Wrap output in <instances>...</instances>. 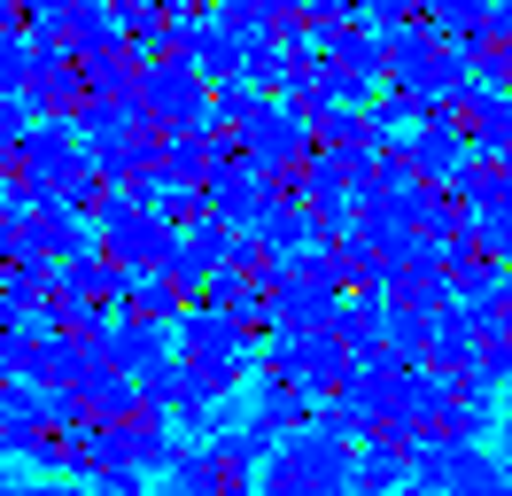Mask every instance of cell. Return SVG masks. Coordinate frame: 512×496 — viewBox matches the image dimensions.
Returning <instances> with one entry per match:
<instances>
[{"instance_id": "1", "label": "cell", "mask_w": 512, "mask_h": 496, "mask_svg": "<svg viewBox=\"0 0 512 496\" xmlns=\"http://www.w3.org/2000/svg\"><path fill=\"white\" fill-rule=\"evenodd\" d=\"M350 489H357V450L326 427L288 434L272 450V465L256 473V496H350Z\"/></svg>"}, {"instance_id": "2", "label": "cell", "mask_w": 512, "mask_h": 496, "mask_svg": "<svg viewBox=\"0 0 512 496\" xmlns=\"http://www.w3.org/2000/svg\"><path fill=\"white\" fill-rule=\"evenodd\" d=\"M179 357H187V365H202L218 388H249L256 372H264V341H256L241 318L194 303L187 318H179Z\"/></svg>"}, {"instance_id": "3", "label": "cell", "mask_w": 512, "mask_h": 496, "mask_svg": "<svg viewBox=\"0 0 512 496\" xmlns=\"http://www.w3.org/2000/svg\"><path fill=\"white\" fill-rule=\"evenodd\" d=\"M264 295H272V326H288V334H334L342 310H350L334 264H280V256H272Z\"/></svg>"}, {"instance_id": "4", "label": "cell", "mask_w": 512, "mask_h": 496, "mask_svg": "<svg viewBox=\"0 0 512 496\" xmlns=\"http://www.w3.org/2000/svg\"><path fill=\"white\" fill-rule=\"evenodd\" d=\"M350 341L342 334H288V326H272L264 334V372H280L288 388H303V396H334L342 380H350Z\"/></svg>"}, {"instance_id": "5", "label": "cell", "mask_w": 512, "mask_h": 496, "mask_svg": "<svg viewBox=\"0 0 512 496\" xmlns=\"http://www.w3.org/2000/svg\"><path fill=\"white\" fill-rule=\"evenodd\" d=\"M16 171L55 202L70 179H86V171H94V140L78 132V117H39L32 132L16 140Z\"/></svg>"}, {"instance_id": "6", "label": "cell", "mask_w": 512, "mask_h": 496, "mask_svg": "<svg viewBox=\"0 0 512 496\" xmlns=\"http://www.w3.org/2000/svg\"><path fill=\"white\" fill-rule=\"evenodd\" d=\"M210 93L218 86H210L187 55H163V62L140 70V101H148V117H156L163 132H202V124H210Z\"/></svg>"}, {"instance_id": "7", "label": "cell", "mask_w": 512, "mask_h": 496, "mask_svg": "<svg viewBox=\"0 0 512 496\" xmlns=\"http://www.w3.org/2000/svg\"><path fill=\"white\" fill-rule=\"evenodd\" d=\"M280 194H288V186H272V179L249 163V155H233V163H218V171L202 179V210L218 217L225 233H256V217L272 210Z\"/></svg>"}, {"instance_id": "8", "label": "cell", "mask_w": 512, "mask_h": 496, "mask_svg": "<svg viewBox=\"0 0 512 496\" xmlns=\"http://www.w3.org/2000/svg\"><path fill=\"white\" fill-rule=\"evenodd\" d=\"M404 155L419 163V179H427V186H458V179H466V163H474L481 148H474V132H466V117H427V124H419V140Z\"/></svg>"}, {"instance_id": "9", "label": "cell", "mask_w": 512, "mask_h": 496, "mask_svg": "<svg viewBox=\"0 0 512 496\" xmlns=\"http://www.w3.org/2000/svg\"><path fill=\"white\" fill-rule=\"evenodd\" d=\"M249 427L264 434V442H288V434H303V427H319V396H303V388H288L280 372H256L249 380Z\"/></svg>"}, {"instance_id": "10", "label": "cell", "mask_w": 512, "mask_h": 496, "mask_svg": "<svg viewBox=\"0 0 512 496\" xmlns=\"http://www.w3.org/2000/svg\"><path fill=\"white\" fill-rule=\"evenodd\" d=\"M225 256H233V233H225L218 217H202V225H187V233H171V256H163V272L179 279L187 295H202V287L225 272Z\"/></svg>"}, {"instance_id": "11", "label": "cell", "mask_w": 512, "mask_h": 496, "mask_svg": "<svg viewBox=\"0 0 512 496\" xmlns=\"http://www.w3.org/2000/svg\"><path fill=\"white\" fill-rule=\"evenodd\" d=\"M179 55H187L210 86H225V78H241V70H249V47L218 24V8H202V16H187V24H179Z\"/></svg>"}, {"instance_id": "12", "label": "cell", "mask_w": 512, "mask_h": 496, "mask_svg": "<svg viewBox=\"0 0 512 496\" xmlns=\"http://www.w3.org/2000/svg\"><path fill=\"white\" fill-rule=\"evenodd\" d=\"M24 248H32L39 264H70V256H86V248H101V225L94 217H78V210H32L24 217Z\"/></svg>"}, {"instance_id": "13", "label": "cell", "mask_w": 512, "mask_h": 496, "mask_svg": "<svg viewBox=\"0 0 512 496\" xmlns=\"http://www.w3.org/2000/svg\"><path fill=\"white\" fill-rule=\"evenodd\" d=\"M63 39H70V55H78V62H94V55L132 47V24H125V8H117V0H78Z\"/></svg>"}, {"instance_id": "14", "label": "cell", "mask_w": 512, "mask_h": 496, "mask_svg": "<svg viewBox=\"0 0 512 496\" xmlns=\"http://www.w3.org/2000/svg\"><path fill=\"white\" fill-rule=\"evenodd\" d=\"M450 303L474 310V318H497V310H505V264H489V256L466 241L458 264H450Z\"/></svg>"}, {"instance_id": "15", "label": "cell", "mask_w": 512, "mask_h": 496, "mask_svg": "<svg viewBox=\"0 0 512 496\" xmlns=\"http://www.w3.org/2000/svg\"><path fill=\"white\" fill-rule=\"evenodd\" d=\"M481 341H489V318H474V310H435V334H427V365H443V372H474L481 357Z\"/></svg>"}, {"instance_id": "16", "label": "cell", "mask_w": 512, "mask_h": 496, "mask_svg": "<svg viewBox=\"0 0 512 496\" xmlns=\"http://www.w3.org/2000/svg\"><path fill=\"white\" fill-rule=\"evenodd\" d=\"M171 357H179V326H163V318H125V326H117V372L148 380V372H163Z\"/></svg>"}, {"instance_id": "17", "label": "cell", "mask_w": 512, "mask_h": 496, "mask_svg": "<svg viewBox=\"0 0 512 496\" xmlns=\"http://www.w3.org/2000/svg\"><path fill=\"white\" fill-rule=\"evenodd\" d=\"M47 295H55V264H39V256H24V264L0 272V318H8V326H32L39 310H47Z\"/></svg>"}, {"instance_id": "18", "label": "cell", "mask_w": 512, "mask_h": 496, "mask_svg": "<svg viewBox=\"0 0 512 496\" xmlns=\"http://www.w3.org/2000/svg\"><path fill=\"white\" fill-rule=\"evenodd\" d=\"M86 419L94 427H125V419H140V380L132 372H117V365H101V372H86Z\"/></svg>"}, {"instance_id": "19", "label": "cell", "mask_w": 512, "mask_h": 496, "mask_svg": "<svg viewBox=\"0 0 512 496\" xmlns=\"http://www.w3.org/2000/svg\"><path fill=\"white\" fill-rule=\"evenodd\" d=\"M357 489H365V496H404V489H412V450L365 442V450H357Z\"/></svg>"}, {"instance_id": "20", "label": "cell", "mask_w": 512, "mask_h": 496, "mask_svg": "<svg viewBox=\"0 0 512 496\" xmlns=\"http://www.w3.org/2000/svg\"><path fill=\"white\" fill-rule=\"evenodd\" d=\"M334 334L350 341V357L388 349V295H350V310H342V326H334Z\"/></svg>"}, {"instance_id": "21", "label": "cell", "mask_w": 512, "mask_h": 496, "mask_svg": "<svg viewBox=\"0 0 512 496\" xmlns=\"http://www.w3.org/2000/svg\"><path fill=\"white\" fill-rule=\"evenodd\" d=\"M326 264H334V279H342V287H357V295H381V264H388V256L365 241V233H342Z\"/></svg>"}, {"instance_id": "22", "label": "cell", "mask_w": 512, "mask_h": 496, "mask_svg": "<svg viewBox=\"0 0 512 496\" xmlns=\"http://www.w3.org/2000/svg\"><path fill=\"white\" fill-rule=\"evenodd\" d=\"M86 101H140V62H132V47L86 62Z\"/></svg>"}, {"instance_id": "23", "label": "cell", "mask_w": 512, "mask_h": 496, "mask_svg": "<svg viewBox=\"0 0 512 496\" xmlns=\"http://www.w3.org/2000/svg\"><path fill=\"white\" fill-rule=\"evenodd\" d=\"M39 372H47V334H39V326H8V334H0V380L39 388Z\"/></svg>"}, {"instance_id": "24", "label": "cell", "mask_w": 512, "mask_h": 496, "mask_svg": "<svg viewBox=\"0 0 512 496\" xmlns=\"http://www.w3.org/2000/svg\"><path fill=\"white\" fill-rule=\"evenodd\" d=\"M450 194H458L474 217H481V210H505V202H512V171H505V163H481V155H474V163H466V179L450 186Z\"/></svg>"}, {"instance_id": "25", "label": "cell", "mask_w": 512, "mask_h": 496, "mask_svg": "<svg viewBox=\"0 0 512 496\" xmlns=\"http://www.w3.org/2000/svg\"><path fill=\"white\" fill-rule=\"evenodd\" d=\"M497 427H505V419H497V396L458 380V403H450V427H443V434H458V442H481V434H497Z\"/></svg>"}, {"instance_id": "26", "label": "cell", "mask_w": 512, "mask_h": 496, "mask_svg": "<svg viewBox=\"0 0 512 496\" xmlns=\"http://www.w3.org/2000/svg\"><path fill=\"white\" fill-rule=\"evenodd\" d=\"M264 101H272V93H256L249 78H225V86L210 93V124H218V132H241V124H249Z\"/></svg>"}, {"instance_id": "27", "label": "cell", "mask_w": 512, "mask_h": 496, "mask_svg": "<svg viewBox=\"0 0 512 496\" xmlns=\"http://www.w3.org/2000/svg\"><path fill=\"white\" fill-rule=\"evenodd\" d=\"M319 427L342 434L350 450H365V442L381 434V419H373V411H357V403H342V396H319Z\"/></svg>"}, {"instance_id": "28", "label": "cell", "mask_w": 512, "mask_h": 496, "mask_svg": "<svg viewBox=\"0 0 512 496\" xmlns=\"http://www.w3.org/2000/svg\"><path fill=\"white\" fill-rule=\"evenodd\" d=\"M474 248L489 256V264H512V202H505V210H481V217H474Z\"/></svg>"}, {"instance_id": "29", "label": "cell", "mask_w": 512, "mask_h": 496, "mask_svg": "<svg viewBox=\"0 0 512 496\" xmlns=\"http://www.w3.org/2000/svg\"><path fill=\"white\" fill-rule=\"evenodd\" d=\"M70 8H78V0H24V31H32V39H63Z\"/></svg>"}, {"instance_id": "30", "label": "cell", "mask_w": 512, "mask_h": 496, "mask_svg": "<svg viewBox=\"0 0 512 496\" xmlns=\"http://www.w3.org/2000/svg\"><path fill=\"white\" fill-rule=\"evenodd\" d=\"M365 24L381 31V39H396V31L419 24V0H365Z\"/></svg>"}, {"instance_id": "31", "label": "cell", "mask_w": 512, "mask_h": 496, "mask_svg": "<svg viewBox=\"0 0 512 496\" xmlns=\"http://www.w3.org/2000/svg\"><path fill=\"white\" fill-rule=\"evenodd\" d=\"M86 489L94 496H148V473H140V465H109V473H94Z\"/></svg>"}, {"instance_id": "32", "label": "cell", "mask_w": 512, "mask_h": 496, "mask_svg": "<svg viewBox=\"0 0 512 496\" xmlns=\"http://www.w3.org/2000/svg\"><path fill=\"white\" fill-rule=\"evenodd\" d=\"M55 481H0V496H47Z\"/></svg>"}, {"instance_id": "33", "label": "cell", "mask_w": 512, "mask_h": 496, "mask_svg": "<svg viewBox=\"0 0 512 496\" xmlns=\"http://www.w3.org/2000/svg\"><path fill=\"white\" fill-rule=\"evenodd\" d=\"M8 171H16V132L0 124V179H8Z\"/></svg>"}, {"instance_id": "34", "label": "cell", "mask_w": 512, "mask_h": 496, "mask_svg": "<svg viewBox=\"0 0 512 496\" xmlns=\"http://www.w3.org/2000/svg\"><path fill=\"white\" fill-rule=\"evenodd\" d=\"M163 16H171V24H187V16H202V8H194V0H156Z\"/></svg>"}, {"instance_id": "35", "label": "cell", "mask_w": 512, "mask_h": 496, "mask_svg": "<svg viewBox=\"0 0 512 496\" xmlns=\"http://www.w3.org/2000/svg\"><path fill=\"white\" fill-rule=\"evenodd\" d=\"M497 458L512 465V419H505V427H497Z\"/></svg>"}, {"instance_id": "36", "label": "cell", "mask_w": 512, "mask_h": 496, "mask_svg": "<svg viewBox=\"0 0 512 496\" xmlns=\"http://www.w3.org/2000/svg\"><path fill=\"white\" fill-rule=\"evenodd\" d=\"M404 496H443V489H419V481H412V489H404Z\"/></svg>"}, {"instance_id": "37", "label": "cell", "mask_w": 512, "mask_h": 496, "mask_svg": "<svg viewBox=\"0 0 512 496\" xmlns=\"http://www.w3.org/2000/svg\"><path fill=\"white\" fill-rule=\"evenodd\" d=\"M0 458H8V434H0Z\"/></svg>"}, {"instance_id": "38", "label": "cell", "mask_w": 512, "mask_h": 496, "mask_svg": "<svg viewBox=\"0 0 512 496\" xmlns=\"http://www.w3.org/2000/svg\"><path fill=\"white\" fill-rule=\"evenodd\" d=\"M0 388H8V380H0Z\"/></svg>"}]
</instances>
